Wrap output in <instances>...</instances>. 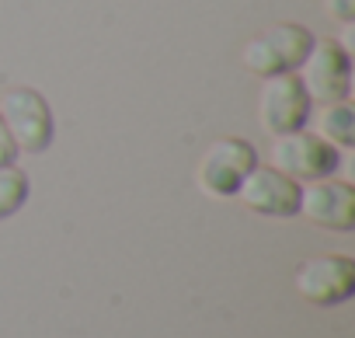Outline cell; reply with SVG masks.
<instances>
[{"label": "cell", "mask_w": 355, "mask_h": 338, "mask_svg": "<svg viewBox=\"0 0 355 338\" xmlns=\"http://www.w3.org/2000/svg\"><path fill=\"white\" fill-rule=\"evenodd\" d=\"M317 136H327V143H338V146H348L355 140V112L341 101H331L317 112Z\"/></svg>", "instance_id": "obj_10"}, {"label": "cell", "mask_w": 355, "mask_h": 338, "mask_svg": "<svg viewBox=\"0 0 355 338\" xmlns=\"http://www.w3.org/2000/svg\"><path fill=\"white\" fill-rule=\"evenodd\" d=\"M15 153H18V146H15V140H11V133H8L4 119H0V167L15 164Z\"/></svg>", "instance_id": "obj_12"}, {"label": "cell", "mask_w": 355, "mask_h": 338, "mask_svg": "<svg viewBox=\"0 0 355 338\" xmlns=\"http://www.w3.org/2000/svg\"><path fill=\"white\" fill-rule=\"evenodd\" d=\"M310 46L313 35L303 25H272L244 46V67L258 77L293 74L296 67H303Z\"/></svg>", "instance_id": "obj_2"}, {"label": "cell", "mask_w": 355, "mask_h": 338, "mask_svg": "<svg viewBox=\"0 0 355 338\" xmlns=\"http://www.w3.org/2000/svg\"><path fill=\"white\" fill-rule=\"evenodd\" d=\"M237 196L244 199L248 210L261 217H293L300 213V185L286 178L275 167H251V175L241 182Z\"/></svg>", "instance_id": "obj_8"}, {"label": "cell", "mask_w": 355, "mask_h": 338, "mask_svg": "<svg viewBox=\"0 0 355 338\" xmlns=\"http://www.w3.org/2000/svg\"><path fill=\"white\" fill-rule=\"evenodd\" d=\"M303 91L324 105L331 101H345L348 91H352V60L348 53L334 42V39H324V42H313L306 60H303Z\"/></svg>", "instance_id": "obj_4"}, {"label": "cell", "mask_w": 355, "mask_h": 338, "mask_svg": "<svg viewBox=\"0 0 355 338\" xmlns=\"http://www.w3.org/2000/svg\"><path fill=\"white\" fill-rule=\"evenodd\" d=\"M254 164H258V157L248 140H220L216 146L206 150V157L199 164V185L206 196H216V199L237 196L241 182L251 175Z\"/></svg>", "instance_id": "obj_6"}, {"label": "cell", "mask_w": 355, "mask_h": 338, "mask_svg": "<svg viewBox=\"0 0 355 338\" xmlns=\"http://www.w3.org/2000/svg\"><path fill=\"white\" fill-rule=\"evenodd\" d=\"M258 115H261V129L272 133V136L303 129L306 119H310V94L303 91L300 77H293V74L265 77Z\"/></svg>", "instance_id": "obj_5"}, {"label": "cell", "mask_w": 355, "mask_h": 338, "mask_svg": "<svg viewBox=\"0 0 355 338\" xmlns=\"http://www.w3.org/2000/svg\"><path fill=\"white\" fill-rule=\"evenodd\" d=\"M28 199V178L25 171H18L15 164L0 167V220H8L11 213H18Z\"/></svg>", "instance_id": "obj_11"}, {"label": "cell", "mask_w": 355, "mask_h": 338, "mask_svg": "<svg viewBox=\"0 0 355 338\" xmlns=\"http://www.w3.org/2000/svg\"><path fill=\"white\" fill-rule=\"evenodd\" d=\"M0 119H4L11 140L18 150H28V153H42L49 143H53V112H49V101L32 91V87H15L4 94L0 101Z\"/></svg>", "instance_id": "obj_3"}, {"label": "cell", "mask_w": 355, "mask_h": 338, "mask_svg": "<svg viewBox=\"0 0 355 338\" xmlns=\"http://www.w3.org/2000/svg\"><path fill=\"white\" fill-rule=\"evenodd\" d=\"M296 289L317 307H338L355 293V265L345 255H320L300 265Z\"/></svg>", "instance_id": "obj_7"}, {"label": "cell", "mask_w": 355, "mask_h": 338, "mask_svg": "<svg viewBox=\"0 0 355 338\" xmlns=\"http://www.w3.org/2000/svg\"><path fill=\"white\" fill-rule=\"evenodd\" d=\"M300 210L310 223L327 230H352L355 227V192L345 182L317 178L300 189Z\"/></svg>", "instance_id": "obj_9"}, {"label": "cell", "mask_w": 355, "mask_h": 338, "mask_svg": "<svg viewBox=\"0 0 355 338\" xmlns=\"http://www.w3.org/2000/svg\"><path fill=\"white\" fill-rule=\"evenodd\" d=\"M338 150L334 143H324V136L317 133H282L272 143V167L282 171L293 182H317V178H331L338 171Z\"/></svg>", "instance_id": "obj_1"}, {"label": "cell", "mask_w": 355, "mask_h": 338, "mask_svg": "<svg viewBox=\"0 0 355 338\" xmlns=\"http://www.w3.org/2000/svg\"><path fill=\"white\" fill-rule=\"evenodd\" d=\"M327 11L338 22H352L355 18V0H327Z\"/></svg>", "instance_id": "obj_13"}]
</instances>
